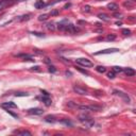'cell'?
Wrapping results in <instances>:
<instances>
[{
  "instance_id": "20",
  "label": "cell",
  "mask_w": 136,
  "mask_h": 136,
  "mask_svg": "<svg viewBox=\"0 0 136 136\" xmlns=\"http://www.w3.org/2000/svg\"><path fill=\"white\" fill-rule=\"evenodd\" d=\"M46 27H47V29H48L49 31H52V32H53V31L55 30V26H54V22H49V24H46Z\"/></svg>"
},
{
  "instance_id": "15",
  "label": "cell",
  "mask_w": 136,
  "mask_h": 136,
  "mask_svg": "<svg viewBox=\"0 0 136 136\" xmlns=\"http://www.w3.org/2000/svg\"><path fill=\"white\" fill-rule=\"evenodd\" d=\"M34 5H35L36 9H43L45 5H46V4H45V2L43 1V0H37V1L35 2V4H34Z\"/></svg>"
},
{
  "instance_id": "1",
  "label": "cell",
  "mask_w": 136,
  "mask_h": 136,
  "mask_svg": "<svg viewBox=\"0 0 136 136\" xmlns=\"http://www.w3.org/2000/svg\"><path fill=\"white\" fill-rule=\"evenodd\" d=\"M79 120H80L81 122H83V123H85L87 126H90L94 124V119L92 118V117H89L88 115H85V114H82V115H79Z\"/></svg>"
},
{
  "instance_id": "10",
  "label": "cell",
  "mask_w": 136,
  "mask_h": 136,
  "mask_svg": "<svg viewBox=\"0 0 136 136\" xmlns=\"http://www.w3.org/2000/svg\"><path fill=\"white\" fill-rule=\"evenodd\" d=\"M107 9L110 11H113V12H116V11L119 10L118 5H117L116 3H114V2H111V3H108L107 4Z\"/></svg>"
},
{
  "instance_id": "17",
  "label": "cell",
  "mask_w": 136,
  "mask_h": 136,
  "mask_svg": "<svg viewBox=\"0 0 136 136\" xmlns=\"http://www.w3.org/2000/svg\"><path fill=\"white\" fill-rule=\"evenodd\" d=\"M66 20H63L62 22H60V24H58V29L60 31H65V28H66Z\"/></svg>"
},
{
  "instance_id": "24",
  "label": "cell",
  "mask_w": 136,
  "mask_h": 136,
  "mask_svg": "<svg viewBox=\"0 0 136 136\" xmlns=\"http://www.w3.org/2000/svg\"><path fill=\"white\" fill-rule=\"evenodd\" d=\"M96 70L98 72H100V73H104V72L106 71V68L103 67V66H97L96 67Z\"/></svg>"
},
{
  "instance_id": "33",
  "label": "cell",
  "mask_w": 136,
  "mask_h": 136,
  "mask_svg": "<svg viewBox=\"0 0 136 136\" xmlns=\"http://www.w3.org/2000/svg\"><path fill=\"white\" fill-rule=\"evenodd\" d=\"M107 77H108L110 79H114V78H115V72H114V71L108 72V73H107Z\"/></svg>"
},
{
  "instance_id": "31",
  "label": "cell",
  "mask_w": 136,
  "mask_h": 136,
  "mask_svg": "<svg viewBox=\"0 0 136 136\" xmlns=\"http://www.w3.org/2000/svg\"><path fill=\"white\" fill-rule=\"evenodd\" d=\"M58 14H60V12H58V10H53V11H52V12L50 13L51 16H56V15H58Z\"/></svg>"
},
{
  "instance_id": "9",
  "label": "cell",
  "mask_w": 136,
  "mask_h": 136,
  "mask_svg": "<svg viewBox=\"0 0 136 136\" xmlns=\"http://www.w3.org/2000/svg\"><path fill=\"white\" fill-rule=\"evenodd\" d=\"M1 106L3 108H6V110H9V108H16L17 105L14 103V102H4V103L1 104Z\"/></svg>"
},
{
  "instance_id": "22",
  "label": "cell",
  "mask_w": 136,
  "mask_h": 136,
  "mask_svg": "<svg viewBox=\"0 0 136 136\" xmlns=\"http://www.w3.org/2000/svg\"><path fill=\"white\" fill-rule=\"evenodd\" d=\"M106 40H108V42H112V40H115L116 39V35L115 34H108L107 36L105 37Z\"/></svg>"
},
{
  "instance_id": "35",
  "label": "cell",
  "mask_w": 136,
  "mask_h": 136,
  "mask_svg": "<svg viewBox=\"0 0 136 136\" xmlns=\"http://www.w3.org/2000/svg\"><path fill=\"white\" fill-rule=\"evenodd\" d=\"M83 11L86 13H88V12H90V6L89 5H85L84 8H83Z\"/></svg>"
},
{
  "instance_id": "30",
  "label": "cell",
  "mask_w": 136,
  "mask_h": 136,
  "mask_svg": "<svg viewBox=\"0 0 136 136\" xmlns=\"http://www.w3.org/2000/svg\"><path fill=\"white\" fill-rule=\"evenodd\" d=\"M114 17L118 18V19H121V18H123V15H122L121 13H115V14H114Z\"/></svg>"
},
{
  "instance_id": "13",
  "label": "cell",
  "mask_w": 136,
  "mask_h": 136,
  "mask_svg": "<svg viewBox=\"0 0 136 136\" xmlns=\"http://www.w3.org/2000/svg\"><path fill=\"white\" fill-rule=\"evenodd\" d=\"M42 101L44 102V103L46 104L47 106L51 105V103H52V101H51V99L49 98V96H44V97H42Z\"/></svg>"
},
{
  "instance_id": "39",
  "label": "cell",
  "mask_w": 136,
  "mask_h": 136,
  "mask_svg": "<svg viewBox=\"0 0 136 136\" xmlns=\"http://www.w3.org/2000/svg\"><path fill=\"white\" fill-rule=\"evenodd\" d=\"M40 92H42V95H44V96H49V94H48V92H46V90H40Z\"/></svg>"
},
{
  "instance_id": "18",
  "label": "cell",
  "mask_w": 136,
  "mask_h": 136,
  "mask_svg": "<svg viewBox=\"0 0 136 136\" xmlns=\"http://www.w3.org/2000/svg\"><path fill=\"white\" fill-rule=\"evenodd\" d=\"M76 108H79L80 111H83V112H89V107H88V105H77Z\"/></svg>"
},
{
  "instance_id": "3",
  "label": "cell",
  "mask_w": 136,
  "mask_h": 136,
  "mask_svg": "<svg viewBox=\"0 0 136 136\" xmlns=\"http://www.w3.org/2000/svg\"><path fill=\"white\" fill-rule=\"evenodd\" d=\"M73 90L77 92V94L81 95V96H85V95H87V89L84 88V87H82V86L74 85L73 86Z\"/></svg>"
},
{
  "instance_id": "29",
  "label": "cell",
  "mask_w": 136,
  "mask_h": 136,
  "mask_svg": "<svg viewBox=\"0 0 136 136\" xmlns=\"http://www.w3.org/2000/svg\"><path fill=\"white\" fill-rule=\"evenodd\" d=\"M15 96L16 97H27L28 96V94H24V92H16Z\"/></svg>"
},
{
  "instance_id": "8",
  "label": "cell",
  "mask_w": 136,
  "mask_h": 136,
  "mask_svg": "<svg viewBox=\"0 0 136 136\" xmlns=\"http://www.w3.org/2000/svg\"><path fill=\"white\" fill-rule=\"evenodd\" d=\"M28 113L31 115H42L44 113V111L42 108H38V107H35V108H30L28 110Z\"/></svg>"
},
{
  "instance_id": "32",
  "label": "cell",
  "mask_w": 136,
  "mask_h": 136,
  "mask_svg": "<svg viewBox=\"0 0 136 136\" xmlns=\"http://www.w3.org/2000/svg\"><path fill=\"white\" fill-rule=\"evenodd\" d=\"M67 105H68V106H70V107H77V104H76V103H73L72 101H69V102H68Z\"/></svg>"
},
{
  "instance_id": "28",
  "label": "cell",
  "mask_w": 136,
  "mask_h": 136,
  "mask_svg": "<svg viewBox=\"0 0 136 136\" xmlns=\"http://www.w3.org/2000/svg\"><path fill=\"white\" fill-rule=\"evenodd\" d=\"M122 34H123V35H130L131 31L129 30V29H123V30H122Z\"/></svg>"
},
{
  "instance_id": "11",
  "label": "cell",
  "mask_w": 136,
  "mask_h": 136,
  "mask_svg": "<svg viewBox=\"0 0 136 136\" xmlns=\"http://www.w3.org/2000/svg\"><path fill=\"white\" fill-rule=\"evenodd\" d=\"M88 107H89V111H92V112H100V111H102L101 106L96 105V104H90V105H88Z\"/></svg>"
},
{
  "instance_id": "25",
  "label": "cell",
  "mask_w": 136,
  "mask_h": 136,
  "mask_svg": "<svg viewBox=\"0 0 136 136\" xmlns=\"http://www.w3.org/2000/svg\"><path fill=\"white\" fill-rule=\"evenodd\" d=\"M30 19V15H24V16H20L19 18H18V20L19 21H24V20H29Z\"/></svg>"
},
{
  "instance_id": "42",
  "label": "cell",
  "mask_w": 136,
  "mask_h": 136,
  "mask_svg": "<svg viewBox=\"0 0 136 136\" xmlns=\"http://www.w3.org/2000/svg\"><path fill=\"white\" fill-rule=\"evenodd\" d=\"M69 6H70V4L68 3V4H66V5H65V9H68V8H69Z\"/></svg>"
},
{
  "instance_id": "37",
  "label": "cell",
  "mask_w": 136,
  "mask_h": 136,
  "mask_svg": "<svg viewBox=\"0 0 136 136\" xmlns=\"http://www.w3.org/2000/svg\"><path fill=\"white\" fill-rule=\"evenodd\" d=\"M62 122H63V123H65V124H66V126H72V124H71V122L67 121V120H62Z\"/></svg>"
},
{
  "instance_id": "23",
  "label": "cell",
  "mask_w": 136,
  "mask_h": 136,
  "mask_svg": "<svg viewBox=\"0 0 136 136\" xmlns=\"http://www.w3.org/2000/svg\"><path fill=\"white\" fill-rule=\"evenodd\" d=\"M123 5L126 6V8H129V9L133 8V1H130V0H128V1H124L123 2Z\"/></svg>"
},
{
  "instance_id": "44",
  "label": "cell",
  "mask_w": 136,
  "mask_h": 136,
  "mask_svg": "<svg viewBox=\"0 0 136 136\" xmlns=\"http://www.w3.org/2000/svg\"><path fill=\"white\" fill-rule=\"evenodd\" d=\"M130 1H135V0H130Z\"/></svg>"
},
{
  "instance_id": "36",
  "label": "cell",
  "mask_w": 136,
  "mask_h": 136,
  "mask_svg": "<svg viewBox=\"0 0 136 136\" xmlns=\"http://www.w3.org/2000/svg\"><path fill=\"white\" fill-rule=\"evenodd\" d=\"M49 71H50V72H55L56 71V68L54 67V66H51V65H50V66H49Z\"/></svg>"
},
{
  "instance_id": "4",
  "label": "cell",
  "mask_w": 136,
  "mask_h": 136,
  "mask_svg": "<svg viewBox=\"0 0 136 136\" xmlns=\"http://www.w3.org/2000/svg\"><path fill=\"white\" fill-rule=\"evenodd\" d=\"M114 94L116 95V96L120 97L121 99H123V101L126 102V103H129V102H130V98H129V96L126 94H124V92H120V90H114Z\"/></svg>"
},
{
  "instance_id": "38",
  "label": "cell",
  "mask_w": 136,
  "mask_h": 136,
  "mask_svg": "<svg viewBox=\"0 0 136 136\" xmlns=\"http://www.w3.org/2000/svg\"><path fill=\"white\" fill-rule=\"evenodd\" d=\"M31 70H33V71H34V70H35V71H39V67H38V66H34V67L31 68Z\"/></svg>"
},
{
  "instance_id": "26",
  "label": "cell",
  "mask_w": 136,
  "mask_h": 136,
  "mask_svg": "<svg viewBox=\"0 0 136 136\" xmlns=\"http://www.w3.org/2000/svg\"><path fill=\"white\" fill-rule=\"evenodd\" d=\"M113 71H114V72H121L122 68L119 67V66H114V67H113Z\"/></svg>"
},
{
  "instance_id": "6",
  "label": "cell",
  "mask_w": 136,
  "mask_h": 136,
  "mask_svg": "<svg viewBox=\"0 0 136 136\" xmlns=\"http://www.w3.org/2000/svg\"><path fill=\"white\" fill-rule=\"evenodd\" d=\"M14 3L13 0H0V11L4 10L6 6L11 5V4Z\"/></svg>"
},
{
  "instance_id": "2",
  "label": "cell",
  "mask_w": 136,
  "mask_h": 136,
  "mask_svg": "<svg viewBox=\"0 0 136 136\" xmlns=\"http://www.w3.org/2000/svg\"><path fill=\"white\" fill-rule=\"evenodd\" d=\"M77 63L81 66H84V67H92L94 64L90 62L89 60L87 58H77Z\"/></svg>"
},
{
  "instance_id": "7",
  "label": "cell",
  "mask_w": 136,
  "mask_h": 136,
  "mask_svg": "<svg viewBox=\"0 0 136 136\" xmlns=\"http://www.w3.org/2000/svg\"><path fill=\"white\" fill-rule=\"evenodd\" d=\"M119 51L117 48H111V49H105V50L98 51L95 53V55H99V54H108V53H113V52H117Z\"/></svg>"
},
{
  "instance_id": "14",
  "label": "cell",
  "mask_w": 136,
  "mask_h": 136,
  "mask_svg": "<svg viewBox=\"0 0 136 136\" xmlns=\"http://www.w3.org/2000/svg\"><path fill=\"white\" fill-rule=\"evenodd\" d=\"M122 70L126 72V74H128V76H130V77L135 74V70L132 69V68H124V69H122Z\"/></svg>"
},
{
  "instance_id": "27",
  "label": "cell",
  "mask_w": 136,
  "mask_h": 136,
  "mask_svg": "<svg viewBox=\"0 0 136 136\" xmlns=\"http://www.w3.org/2000/svg\"><path fill=\"white\" fill-rule=\"evenodd\" d=\"M77 69H78L80 72H82V73L86 74V76H88V74H89V72H88L87 70H84V69H82V68H80V67H77Z\"/></svg>"
},
{
  "instance_id": "34",
  "label": "cell",
  "mask_w": 136,
  "mask_h": 136,
  "mask_svg": "<svg viewBox=\"0 0 136 136\" xmlns=\"http://www.w3.org/2000/svg\"><path fill=\"white\" fill-rule=\"evenodd\" d=\"M33 35H35V36H39V37H44V33H38V32H32Z\"/></svg>"
},
{
  "instance_id": "43",
  "label": "cell",
  "mask_w": 136,
  "mask_h": 136,
  "mask_svg": "<svg viewBox=\"0 0 136 136\" xmlns=\"http://www.w3.org/2000/svg\"><path fill=\"white\" fill-rule=\"evenodd\" d=\"M66 74H67V76H71V73H70V72H68V71H66Z\"/></svg>"
},
{
  "instance_id": "21",
  "label": "cell",
  "mask_w": 136,
  "mask_h": 136,
  "mask_svg": "<svg viewBox=\"0 0 136 136\" xmlns=\"http://www.w3.org/2000/svg\"><path fill=\"white\" fill-rule=\"evenodd\" d=\"M48 18H49L48 14H43V15H39V16H38V20H39V21H45V20H47Z\"/></svg>"
},
{
  "instance_id": "12",
  "label": "cell",
  "mask_w": 136,
  "mask_h": 136,
  "mask_svg": "<svg viewBox=\"0 0 136 136\" xmlns=\"http://www.w3.org/2000/svg\"><path fill=\"white\" fill-rule=\"evenodd\" d=\"M45 121L49 122V123H54V122H56V119H55V117H54V116L48 115V116L45 117Z\"/></svg>"
},
{
  "instance_id": "19",
  "label": "cell",
  "mask_w": 136,
  "mask_h": 136,
  "mask_svg": "<svg viewBox=\"0 0 136 136\" xmlns=\"http://www.w3.org/2000/svg\"><path fill=\"white\" fill-rule=\"evenodd\" d=\"M14 133H17L19 135H24V136H31V132L29 131H15Z\"/></svg>"
},
{
  "instance_id": "5",
  "label": "cell",
  "mask_w": 136,
  "mask_h": 136,
  "mask_svg": "<svg viewBox=\"0 0 136 136\" xmlns=\"http://www.w3.org/2000/svg\"><path fill=\"white\" fill-rule=\"evenodd\" d=\"M65 31L70 34H74L77 32H79V29L77 28L76 26H73V24H66V28H65Z\"/></svg>"
},
{
  "instance_id": "41",
  "label": "cell",
  "mask_w": 136,
  "mask_h": 136,
  "mask_svg": "<svg viewBox=\"0 0 136 136\" xmlns=\"http://www.w3.org/2000/svg\"><path fill=\"white\" fill-rule=\"evenodd\" d=\"M116 24H117V26H121V21H117Z\"/></svg>"
},
{
  "instance_id": "40",
  "label": "cell",
  "mask_w": 136,
  "mask_h": 136,
  "mask_svg": "<svg viewBox=\"0 0 136 136\" xmlns=\"http://www.w3.org/2000/svg\"><path fill=\"white\" fill-rule=\"evenodd\" d=\"M45 63L46 64H50V60L49 58H45Z\"/></svg>"
},
{
  "instance_id": "16",
  "label": "cell",
  "mask_w": 136,
  "mask_h": 136,
  "mask_svg": "<svg viewBox=\"0 0 136 136\" xmlns=\"http://www.w3.org/2000/svg\"><path fill=\"white\" fill-rule=\"evenodd\" d=\"M98 17L100 18L101 20H103V21H106V22L110 21V17H108L106 14H104V13H101V14H99Z\"/></svg>"
}]
</instances>
